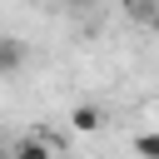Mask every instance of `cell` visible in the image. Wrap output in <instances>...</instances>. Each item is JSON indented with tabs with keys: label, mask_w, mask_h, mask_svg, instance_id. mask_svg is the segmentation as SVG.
I'll return each mask as SVG.
<instances>
[{
	"label": "cell",
	"mask_w": 159,
	"mask_h": 159,
	"mask_svg": "<svg viewBox=\"0 0 159 159\" xmlns=\"http://www.w3.org/2000/svg\"><path fill=\"white\" fill-rule=\"evenodd\" d=\"M70 5H89V0H70Z\"/></svg>",
	"instance_id": "6"
},
{
	"label": "cell",
	"mask_w": 159,
	"mask_h": 159,
	"mask_svg": "<svg viewBox=\"0 0 159 159\" xmlns=\"http://www.w3.org/2000/svg\"><path fill=\"white\" fill-rule=\"evenodd\" d=\"M10 159H55V144L35 134V139H25V144H15V149H10Z\"/></svg>",
	"instance_id": "3"
},
{
	"label": "cell",
	"mask_w": 159,
	"mask_h": 159,
	"mask_svg": "<svg viewBox=\"0 0 159 159\" xmlns=\"http://www.w3.org/2000/svg\"><path fill=\"white\" fill-rule=\"evenodd\" d=\"M0 159H10V154H5V149H0Z\"/></svg>",
	"instance_id": "7"
},
{
	"label": "cell",
	"mask_w": 159,
	"mask_h": 159,
	"mask_svg": "<svg viewBox=\"0 0 159 159\" xmlns=\"http://www.w3.org/2000/svg\"><path fill=\"white\" fill-rule=\"evenodd\" d=\"M134 154H139V159H159V129L134 134Z\"/></svg>",
	"instance_id": "5"
},
{
	"label": "cell",
	"mask_w": 159,
	"mask_h": 159,
	"mask_svg": "<svg viewBox=\"0 0 159 159\" xmlns=\"http://www.w3.org/2000/svg\"><path fill=\"white\" fill-rule=\"evenodd\" d=\"M20 65H25V40H15V35H0V80L20 75Z\"/></svg>",
	"instance_id": "1"
},
{
	"label": "cell",
	"mask_w": 159,
	"mask_h": 159,
	"mask_svg": "<svg viewBox=\"0 0 159 159\" xmlns=\"http://www.w3.org/2000/svg\"><path fill=\"white\" fill-rule=\"evenodd\" d=\"M70 124H75L80 134H94V129L104 124V114H99L94 104H75V109H70Z\"/></svg>",
	"instance_id": "2"
},
{
	"label": "cell",
	"mask_w": 159,
	"mask_h": 159,
	"mask_svg": "<svg viewBox=\"0 0 159 159\" xmlns=\"http://www.w3.org/2000/svg\"><path fill=\"white\" fill-rule=\"evenodd\" d=\"M124 10H129L139 25H159V0H124Z\"/></svg>",
	"instance_id": "4"
}]
</instances>
